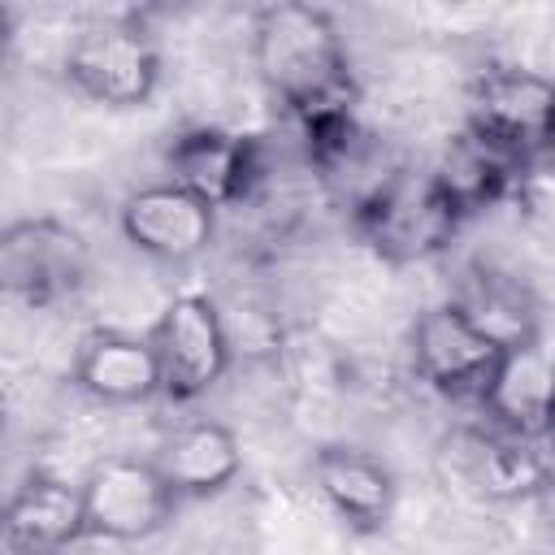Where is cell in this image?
I'll list each match as a JSON object with an SVG mask.
<instances>
[{
    "label": "cell",
    "mask_w": 555,
    "mask_h": 555,
    "mask_svg": "<svg viewBox=\"0 0 555 555\" xmlns=\"http://www.w3.org/2000/svg\"><path fill=\"white\" fill-rule=\"evenodd\" d=\"M503 343H494L455 299L434 304L416 317L412 325V360L416 373L425 377V386L442 399L455 403H477L486 399L499 360H503Z\"/></svg>",
    "instance_id": "obj_6"
},
{
    "label": "cell",
    "mask_w": 555,
    "mask_h": 555,
    "mask_svg": "<svg viewBox=\"0 0 555 555\" xmlns=\"http://www.w3.org/2000/svg\"><path fill=\"white\" fill-rule=\"evenodd\" d=\"M516 165H520V160L503 156L499 147H490L486 139H477L473 130H464L455 143H447L442 165H438L434 173H438V182L460 199V208L473 212V208H481L486 199H494V195L503 191V182H507V173H512Z\"/></svg>",
    "instance_id": "obj_16"
},
{
    "label": "cell",
    "mask_w": 555,
    "mask_h": 555,
    "mask_svg": "<svg viewBox=\"0 0 555 555\" xmlns=\"http://www.w3.org/2000/svg\"><path fill=\"white\" fill-rule=\"evenodd\" d=\"M78 538H87L82 486L35 468L13 490L4 507V551L9 555H65Z\"/></svg>",
    "instance_id": "obj_10"
},
{
    "label": "cell",
    "mask_w": 555,
    "mask_h": 555,
    "mask_svg": "<svg viewBox=\"0 0 555 555\" xmlns=\"http://www.w3.org/2000/svg\"><path fill=\"white\" fill-rule=\"evenodd\" d=\"M61 78L91 104L143 108L160 87V48L139 17H91L74 30Z\"/></svg>",
    "instance_id": "obj_3"
},
{
    "label": "cell",
    "mask_w": 555,
    "mask_h": 555,
    "mask_svg": "<svg viewBox=\"0 0 555 555\" xmlns=\"http://www.w3.org/2000/svg\"><path fill=\"white\" fill-rule=\"evenodd\" d=\"M555 126V78L525 69H490L468 87V130L512 160L546 152Z\"/></svg>",
    "instance_id": "obj_8"
},
{
    "label": "cell",
    "mask_w": 555,
    "mask_h": 555,
    "mask_svg": "<svg viewBox=\"0 0 555 555\" xmlns=\"http://www.w3.org/2000/svg\"><path fill=\"white\" fill-rule=\"evenodd\" d=\"M460 221L464 208L434 169H399L382 178L360 204V234L390 264H421L442 256Z\"/></svg>",
    "instance_id": "obj_2"
},
{
    "label": "cell",
    "mask_w": 555,
    "mask_h": 555,
    "mask_svg": "<svg viewBox=\"0 0 555 555\" xmlns=\"http://www.w3.org/2000/svg\"><path fill=\"white\" fill-rule=\"evenodd\" d=\"M74 386L108 408H134L160 395V364L147 334L91 330L74 356Z\"/></svg>",
    "instance_id": "obj_11"
},
{
    "label": "cell",
    "mask_w": 555,
    "mask_h": 555,
    "mask_svg": "<svg viewBox=\"0 0 555 555\" xmlns=\"http://www.w3.org/2000/svg\"><path fill=\"white\" fill-rule=\"evenodd\" d=\"M91 273L87 238L61 217H22L0 234V286L22 304H56Z\"/></svg>",
    "instance_id": "obj_7"
},
{
    "label": "cell",
    "mask_w": 555,
    "mask_h": 555,
    "mask_svg": "<svg viewBox=\"0 0 555 555\" xmlns=\"http://www.w3.org/2000/svg\"><path fill=\"white\" fill-rule=\"evenodd\" d=\"M546 442H551V451H555V421H551V434H546Z\"/></svg>",
    "instance_id": "obj_19"
},
{
    "label": "cell",
    "mask_w": 555,
    "mask_h": 555,
    "mask_svg": "<svg viewBox=\"0 0 555 555\" xmlns=\"http://www.w3.org/2000/svg\"><path fill=\"white\" fill-rule=\"evenodd\" d=\"M82 486V516H87V538L104 542H143L160 533L182 503L156 460L139 455H104L87 468Z\"/></svg>",
    "instance_id": "obj_4"
},
{
    "label": "cell",
    "mask_w": 555,
    "mask_h": 555,
    "mask_svg": "<svg viewBox=\"0 0 555 555\" xmlns=\"http://www.w3.org/2000/svg\"><path fill=\"white\" fill-rule=\"evenodd\" d=\"M551 165H555V126H551V139H546V152H542Z\"/></svg>",
    "instance_id": "obj_18"
},
{
    "label": "cell",
    "mask_w": 555,
    "mask_h": 555,
    "mask_svg": "<svg viewBox=\"0 0 555 555\" xmlns=\"http://www.w3.org/2000/svg\"><path fill=\"white\" fill-rule=\"evenodd\" d=\"M312 481L330 503V512L356 533H382L395 516V499H399L395 473L360 447H347V442L317 447Z\"/></svg>",
    "instance_id": "obj_12"
},
{
    "label": "cell",
    "mask_w": 555,
    "mask_h": 555,
    "mask_svg": "<svg viewBox=\"0 0 555 555\" xmlns=\"http://www.w3.org/2000/svg\"><path fill=\"white\" fill-rule=\"evenodd\" d=\"M251 173H256L251 143L230 134V130L195 126V130H182L169 143V178L182 182L186 191L204 195L212 208H225V204L243 199Z\"/></svg>",
    "instance_id": "obj_15"
},
{
    "label": "cell",
    "mask_w": 555,
    "mask_h": 555,
    "mask_svg": "<svg viewBox=\"0 0 555 555\" xmlns=\"http://www.w3.org/2000/svg\"><path fill=\"white\" fill-rule=\"evenodd\" d=\"M117 225L134 251L160 264H186L208 251L217 234V208L182 182L165 178L130 191L117 208Z\"/></svg>",
    "instance_id": "obj_9"
},
{
    "label": "cell",
    "mask_w": 555,
    "mask_h": 555,
    "mask_svg": "<svg viewBox=\"0 0 555 555\" xmlns=\"http://www.w3.org/2000/svg\"><path fill=\"white\" fill-rule=\"evenodd\" d=\"M494 343L503 347H516L525 338H538V312L529 308V299L507 282V278H494V273H481L477 286L455 299Z\"/></svg>",
    "instance_id": "obj_17"
},
{
    "label": "cell",
    "mask_w": 555,
    "mask_h": 555,
    "mask_svg": "<svg viewBox=\"0 0 555 555\" xmlns=\"http://www.w3.org/2000/svg\"><path fill=\"white\" fill-rule=\"evenodd\" d=\"M551 490H555V481H551Z\"/></svg>",
    "instance_id": "obj_20"
},
{
    "label": "cell",
    "mask_w": 555,
    "mask_h": 555,
    "mask_svg": "<svg viewBox=\"0 0 555 555\" xmlns=\"http://www.w3.org/2000/svg\"><path fill=\"white\" fill-rule=\"evenodd\" d=\"M156 468L173 486L178 499H212L234 486L243 473V451L230 425L221 421H186L156 447Z\"/></svg>",
    "instance_id": "obj_14"
},
{
    "label": "cell",
    "mask_w": 555,
    "mask_h": 555,
    "mask_svg": "<svg viewBox=\"0 0 555 555\" xmlns=\"http://www.w3.org/2000/svg\"><path fill=\"white\" fill-rule=\"evenodd\" d=\"M481 412L490 425L520 434V438H546L555 421V351L538 338H525L503 351L499 373L481 399Z\"/></svg>",
    "instance_id": "obj_13"
},
{
    "label": "cell",
    "mask_w": 555,
    "mask_h": 555,
    "mask_svg": "<svg viewBox=\"0 0 555 555\" xmlns=\"http://www.w3.org/2000/svg\"><path fill=\"white\" fill-rule=\"evenodd\" d=\"M251 65L304 126L351 113V65L334 17L317 4L278 0L251 17Z\"/></svg>",
    "instance_id": "obj_1"
},
{
    "label": "cell",
    "mask_w": 555,
    "mask_h": 555,
    "mask_svg": "<svg viewBox=\"0 0 555 555\" xmlns=\"http://www.w3.org/2000/svg\"><path fill=\"white\" fill-rule=\"evenodd\" d=\"M160 364V395L169 403H195L230 369V334L217 304L199 291L173 295L147 330Z\"/></svg>",
    "instance_id": "obj_5"
}]
</instances>
